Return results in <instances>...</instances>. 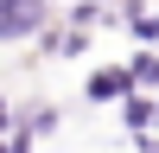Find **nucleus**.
<instances>
[{"instance_id":"nucleus-1","label":"nucleus","mask_w":159,"mask_h":153,"mask_svg":"<svg viewBox=\"0 0 159 153\" xmlns=\"http://www.w3.org/2000/svg\"><path fill=\"white\" fill-rule=\"evenodd\" d=\"M38 19H45L38 0H0V32H32Z\"/></svg>"}]
</instances>
